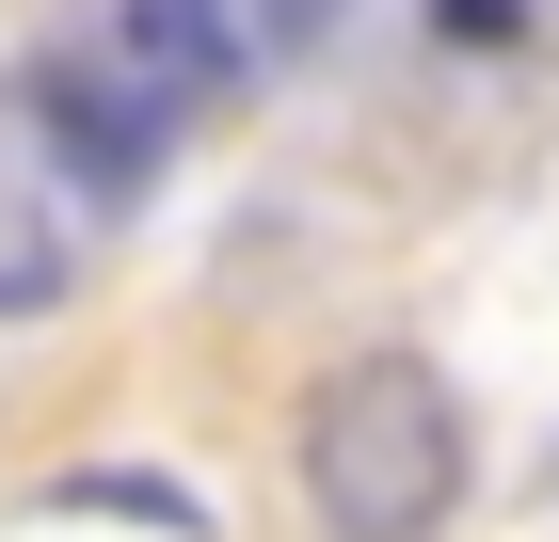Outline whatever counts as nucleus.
<instances>
[{
  "label": "nucleus",
  "mask_w": 559,
  "mask_h": 542,
  "mask_svg": "<svg viewBox=\"0 0 559 542\" xmlns=\"http://www.w3.org/2000/svg\"><path fill=\"white\" fill-rule=\"evenodd\" d=\"M431 33H448V48H512L527 0H431Z\"/></svg>",
  "instance_id": "7"
},
{
  "label": "nucleus",
  "mask_w": 559,
  "mask_h": 542,
  "mask_svg": "<svg viewBox=\"0 0 559 542\" xmlns=\"http://www.w3.org/2000/svg\"><path fill=\"white\" fill-rule=\"evenodd\" d=\"M16 112H33V144H48L64 176H81L96 208H129L144 176L176 160V96L144 81L129 48H48L33 81H16Z\"/></svg>",
  "instance_id": "2"
},
{
  "label": "nucleus",
  "mask_w": 559,
  "mask_h": 542,
  "mask_svg": "<svg viewBox=\"0 0 559 542\" xmlns=\"http://www.w3.org/2000/svg\"><path fill=\"white\" fill-rule=\"evenodd\" d=\"M479 447H464V399L431 351H352L320 399H304V510L320 542H448Z\"/></svg>",
  "instance_id": "1"
},
{
  "label": "nucleus",
  "mask_w": 559,
  "mask_h": 542,
  "mask_svg": "<svg viewBox=\"0 0 559 542\" xmlns=\"http://www.w3.org/2000/svg\"><path fill=\"white\" fill-rule=\"evenodd\" d=\"M48 510H112V527H160V542H209V495H176L160 462H81Z\"/></svg>",
  "instance_id": "4"
},
{
  "label": "nucleus",
  "mask_w": 559,
  "mask_h": 542,
  "mask_svg": "<svg viewBox=\"0 0 559 542\" xmlns=\"http://www.w3.org/2000/svg\"><path fill=\"white\" fill-rule=\"evenodd\" d=\"M112 48H129V64L176 96V112L257 81V16H240V0H112Z\"/></svg>",
  "instance_id": "3"
},
{
  "label": "nucleus",
  "mask_w": 559,
  "mask_h": 542,
  "mask_svg": "<svg viewBox=\"0 0 559 542\" xmlns=\"http://www.w3.org/2000/svg\"><path fill=\"white\" fill-rule=\"evenodd\" d=\"M240 16H257V64H288V48H320L352 16V0H240Z\"/></svg>",
  "instance_id": "6"
},
{
  "label": "nucleus",
  "mask_w": 559,
  "mask_h": 542,
  "mask_svg": "<svg viewBox=\"0 0 559 542\" xmlns=\"http://www.w3.org/2000/svg\"><path fill=\"white\" fill-rule=\"evenodd\" d=\"M64 272H81V255L48 240V224L16 208V192H0V320H33V303H64Z\"/></svg>",
  "instance_id": "5"
}]
</instances>
